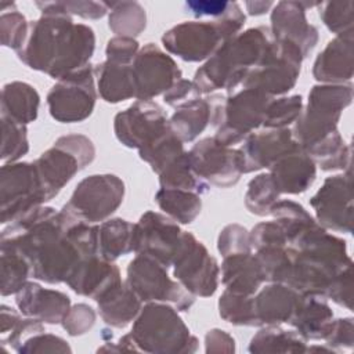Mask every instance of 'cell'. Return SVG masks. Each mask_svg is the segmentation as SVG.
Segmentation results:
<instances>
[{
	"instance_id": "6da1fadb",
	"label": "cell",
	"mask_w": 354,
	"mask_h": 354,
	"mask_svg": "<svg viewBox=\"0 0 354 354\" xmlns=\"http://www.w3.org/2000/svg\"><path fill=\"white\" fill-rule=\"evenodd\" d=\"M41 17L29 22L24 47L17 51L22 64L53 79L90 65L95 50V33L84 24H76L57 1H36Z\"/></svg>"
},
{
	"instance_id": "7a4b0ae2",
	"label": "cell",
	"mask_w": 354,
	"mask_h": 354,
	"mask_svg": "<svg viewBox=\"0 0 354 354\" xmlns=\"http://www.w3.org/2000/svg\"><path fill=\"white\" fill-rule=\"evenodd\" d=\"M0 241L15 245L30 261L32 277L46 283L66 282L83 259L69 238L61 212L37 206L10 223Z\"/></svg>"
},
{
	"instance_id": "3957f363",
	"label": "cell",
	"mask_w": 354,
	"mask_h": 354,
	"mask_svg": "<svg viewBox=\"0 0 354 354\" xmlns=\"http://www.w3.org/2000/svg\"><path fill=\"white\" fill-rule=\"evenodd\" d=\"M292 266L286 285L303 296L326 299L332 279L348 264L347 242L318 223L289 243Z\"/></svg>"
},
{
	"instance_id": "277c9868",
	"label": "cell",
	"mask_w": 354,
	"mask_h": 354,
	"mask_svg": "<svg viewBox=\"0 0 354 354\" xmlns=\"http://www.w3.org/2000/svg\"><path fill=\"white\" fill-rule=\"evenodd\" d=\"M272 36L268 26H256L225 40L217 51L196 69L194 83L201 94L227 90L230 94L242 86L250 69L263 59Z\"/></svg>"
},
{
	"instance_id": "5b68a950",
	"label": "cell",
	"mask_w": 354,
	"mask_h": 354,
	"mask_svg": "<svg viewBox=\"0 0 354 354\" xmlns=\"http://www.w3.org/2000/svg\"><path fill=\"white\" fill-rule=\"evenodd\" d=\"M246 17L236 1H230L227 11L212 21H185L174 25L162 36L167 53L185 62L209 59L217 48L232 36L238 35Z\"/></svg>"
},
{
	"instance_id": "8992f818",
	"label": "cell",
	"mask_w": 354,
	"mask_h": 354,
	"mask_svg": "<svg viewBox=\"0 0 354 354\" xmlns=\"http://www.w3.org/2000/svg\"><path fill=\"white\" fill-rule=\"evenodd\" d=\"M130 336L138 351L151 354H191L199 346L178 310L162 301H149L141 307Z\"/></svg>"
},
{
	"instance_id": "52a82bcc",
	"label": "cell",
	"mask_w": 354,
	"mask_h": 354,
	"mask_svg": "<svg viewBox=\"0 0 354 354\" xmlns=\"http://www.w3.org/2000/svg\"><path fill=\"white\" fill-rule=\"evenodd\" d=\"M353 101V84H315L308 101L293 123L292 136L303 151L337 130L343 111Z\"/></svg>"
},
{
	"instance_id": "ba28073f",
	"label": "cell",
	"mask_w": 354,
	"mask_h": 354,
	"mask_svg": "<svg viewBox=\"0 0 354 354\" xmlns=\"http://www.w3.org/2000/svg\"><path fill=\"white\" fill-rule=\"evenodd\" d=\"M95 158L93 141L83 134H66L55 140L35 162V169L41 184L46 201H51Z\"/></svg>"
},
{
	"instance_id": "9c48e42d",
	"label": "cell",
	"mask_w": 354,
	"mask_h": 354,
	"mask_svg": "<svg viewBox=\"0 0 354 354\" xmlns=\"http://www.w3.org/2000/svg\"><path fill=\"white\" fill-rule=\"evenodd\" d=\"M303 59L297 46L272 39L260 64L246 75L242 87L259 90L272 98L283 95L296 86Z\"/></svg>"
},
{
	"instance_id": "30bf717a",
	"label": "cell",
	"mask_w": 354,
	"mask_h": 354,
	"mask_svg": "<svg viewBox=\"0 0 354 354\" xmlns=\"http://www.w3.org/2000/svg\"><path fill=\"white\" fill-rule=\"evenodd\" d=\"M126 283L142 303H171L178 311H189L195 296L167 274V267L153 257L136 254L127 266Z\"/></svg>"
},
{
	"instance_id": "8fae6325",
	"label": "cell",
	"mask_w": 354,
	"mask_h": 354,
	"mask_svg": "<svg viewBox=\"0 0 354 354\" xmlns=\"http://www.w3.org/2000/svg\"><path fill=\"white\" fill-rule=\"evenodd\" d=\"M124 192V183L116 174H91L75 187L62 207L77 220L102 223L120 207Z\"/></svg>"
},
{
	"instance_id": "7c38bea8",
	"label": "cell",
	"mask_w": 354,
	"mask_h": 354,
	"mask_svg": "<svg viewBox=\"0 0 354 354\" xmlns=\"http://www.w3.org/2000/svg\"><path fill=\"white\" fill-rule=\"evenodd\" d=\"M171 267L174 278L195 297H210L216 293L220 266L194 234L188 231L181 232Z\"/></svg>"
},
{
	"instance_id": "4fadbf2b",
	"label": "cell",
	"mask_w": 354,
	"mask_h": 354,
	"mask_svg": "<svg viewBox=\"0 0 354 354\" xmlns=\"http://www.w3.org/2000/svg\"><path fill=\"white\" fill-rule=\"evenodd\" d=\"M46 101L51 118L59 123L86 120L97 102L94 68L87 65L57 80Z\"/></svg>"
},
{
	"instance_id": "5bb4252c",
	"label": "cell",
	"mask_w": 354,
	"mask_h": 354,
	"mask_svg": "<svg viewBox=\"0 0 354 354\" xmlns=\"http://www.w3.org/2000/svg\"><path fill=\"white\" fill-rule=\"evenodd\" d=\"M272 97L254 90L243 88L225 97L214 138L232 147L243 141L263 124L264 112Z\"/></svg>"
},
{
	"instance_id": "9a60e30c",
	"label": "cell",
	"mask_w": 354,
	"mask_h": 354,
	"mask_svg": "<svg viewBox=\"0 0 354 354\" xmlns=\"http://www.w3.org/2000/svg\"><path fill=\"white\" fill-rule=\"evenodd\" d=\"M33 162L4 163L0 170V223H12L46 203Z\"/></svg>"
},
{
	"instance_id": "2e32d148",
	"label": "cell",
	"mask_w": 354,
	"mask_h": 354,
	"mask_svg": "<svg viewBox=\"0 0 354 354\" xmlns=\"http://www.w3.org/2000/svg\"><path fill=\"white\" fill-rule=\"evenodd\" d=\"M192 171L206 184L218 188L235 185L245 174L243 155L239 148L227 147L214 137L199 140L188 151Z\"/></svg>"
},
{
	"instance_id": "e0dca14e",
	"label": "cell",
	"mask_w": 354,
	"mask_h": 354,
	"mask_svg": "<svg viewBox=\"0 0 354 354\" xmlns=\"http://www.w3.org/2000/svg\"><path fill=\"white\" fill-rule=\"evenodd\" d=\"M131 68L136 98L142 101L165 94L176 82L183 79L177 62L153 43H147L140 48Z\"/></svg>"
},
{
	"instance_id": "ac0fdd59",
	"label": "cell",
	"mask_w": 354,
	"mask_h": 354,
	"mask_svg": "<svg viewBox=\"0 0 354 354\" xmlns=\"http://www.w3.org/2000/svg\"><path fill=\"white\" fill-rule=\"evenodd\" d=\"M317 223L325 230L350 234L353 230L351 171L325 178L321 188L310 199Z\"/></svg>"
},
{
	"instance_id": "d6986e66",
	"label": "cell",
	"mask_w": 354,
	"mask_h": 354,
	"mask_svg": "<svg viewBox=\"0 0 354 354\" xmlns=\"http://www.w3.org/2000/svg\"><path fill=\"white\" fill-rule=\"evenodd\" d=\"M167 129L169 119L163 108L152 100H137L113 119L115 136L127 148L140 149Z\"/></svg>"
},
{
	"instance_id": "ffe728a7",
	"label": "cell",
	"mask_w": 354,
	"mask_h": 354,
	"mask_svg": "<svg viewBox=\"0 0 354 354\" xmlns=\"http://www.w3.org/2000/svg\"><path fill=\"white\" fill-rule=\"evenodd\" d=\"M181 232L183 230L169 216L145 212L134 224L133 252L153 257L169 268L180 245Z\"/></svg>"
},
{
	"instance_id": "44dd1931",
	"label": "cell",
	"mask_w": 354,
	"mask_h": 354,
	"mask_svg": "<svg viewBox=\"0 0 354 354\" xmlns=\"http://www.w3.org/2000/svg\"><path fill=\"white\" fill-rule=\"evenodd\" d=\"M319 3L308 1H279L271 10L270 32L272 39L290 41L299 47L306 58L317 46L319 35L318 29L307 21L306 11Z\"/></svg>"
},
{
	"instance_id": "7402d4cb",
	"label": "cell",
	"mask_w": 354,
	"mask_h": 354,
	"mask_svg": "<svg viewBox=\"0 0 354 354\" xmlns=\"http://www.w3.org/2000/svg\"><path fill=\"white\" fill-rule=\"evenodd\" d=\"M299 147L292 136V130L288 127L253 131L243 140L239 148L243 155L245 173L270 169L278 159Z\"/></svg>"
},
{
	"instance_id": "603a6c76",
	"label": "cell",
	"mask_w": 354,
	"mask_h": 354,
	"mask_svg": "<svg viewBox=\"0 0 354 354\" xmlns=\"http://www.w3.org/2000/svg\"><path fill=\"white\" fill-rule=\"evenodd\" d=\"M15 304L24 317H30L43 324H61L71 308V297L59 290L43 288L28 281L17 293Z\"/></svg>"
},
{
	"instance_id": "cb8c5ba5",
	"label": "cell",
	"mask_w": 354,
	"mask_h": 354,
	"mask_svg": "<svg viewBox=\"0 0 354 354\" xmlns=\"http://www.w3.org/2000/svg\"><path fill=\"white\" fill-rule=\"evenodd\" d=\"M224 100L221 95H210L180 105L169 119L170 130L183 142L194 141L209 124H217Z\"/></svg>"
},
{
	"instance_id": "d4e9b609",
	"label": "cell",
	"mask_w": 354,
	"mask_h": 354,
	"mask_svg": "<svg viewBox=\"0 0 354 354\" xmlns=\"http://www.w3.org/2000/svg\"><path fill=\"white\" fill-rule=\"evenodd\" d=\"M120 282L122 278L118 266L113 261L95 254L82 259L65 283L75 293L97 300L101 295Z\"/></svg>"
},
{
	"instance_id": "484cf974",
	"label": "cell",
	"mask_w": 354,
	"mask_h": 354,
	"mask_svg": "<svg viewBox=\"0 0 354 354\" xmlns=\"http://www.w3.org/2000/svg\"><path fill=\"white\" fill-rule=\"evenodd\" d=\"M353 32L335 36L317 55L313 76L324 84H344L353 77Z\"/></svg>"
},
{
	"instance_id": "4316f807",
	"label": "cell",
	"mask_w": 354,
	"mask_h": 354,
	"mask_svg": "<svg viewBox=\"0 0 354 354\" xmlns=\"http://www.w3.org/2000/svg\"><path fill=\"white\" fill-rule=\"evenodd\" d=\"M301 295L282 282H270L253 295L257 326L289 324Z\"/></svg>"
},
{
	"instance_id": "83f0119b",
	"label": "cell",
	"mask_w": 354,
	"mask_h": 354,
	"mask_svg": "<svg viewBox=\"0 0 354 354\" xmlns=\"http://www.w3.org/2000/svg\"><path fill=\"white\" fill-rule=\"evenodd\" d=\"M268 170L279 194H303L317 177V165L301 147L283 155Z\"/></svg>"
},
{
	"instance_id": "f1b7e54d",
	"label": "cell",
	"mask_w": 354,
	"mask_h": 354,
	"mask_svg": "<svg viewBox=\"0 0 354 354\" xmlns=\"http://www.w3.org/2000/svg\"><path fill=\"white\" fill-rule=\"evenodd\" d=\"M221 282L232 293L253 296L266 279L254 253L246 252L223 257Z\"/></svg>"
},
{
	"instance_id": "f546056e",
	"label": "cell",
	"mask_w": 354,
	"mask_h": 354,
	"mask_svg": "<svg viewBox=\"0 0 354 354\" xmlns=\"http://www.w3.org/2000/svg\"><path fill=\"white\" fill-rule=\"evenodd\" d=\"M289 324L306 340H324L333 324V311L325 297L303 296Z\"/></svg>"
},
{
	"instance_id": "4dcf8cb0",
	"label": "cell",
	"mask_w": 354,
	"mask_h": 354,
	"mask_svg": "<svg viewBox=\"0 0 354 354\" xmlns=\"http://www.w3.org/2000/svg\"><path fill=\"white\" fill-rule=\"evenodd\" d=\"M95 301L102 321L118 329L130 325L142 307V301L126 282L115 285Z\"/></svg>"
},
{
	"instance_id": "1f68e13d",
	"label": "cell",
	"mask_w": 354,
	"mask_h": 354,
	"mask_svg": "<svg viewBox=\"0 0 354 354\" xmlns=\"http://www.w3.org/2000/svg\"><path fill=\"white\" fill-rule=\"evenodd\" d=\"M131 65L105 59L94 66L97 90L105 102L118 104L133 97L136 98Z\"/></svg>"
},
{
	"instance_id": "d6a6232c",
	"label": "cell",
	"mask_w": 354,
	"mask_h": 354,
	"mask_svg": "<svg viewBox=\"0 0 354 354\" xmlns=\"http://www.w3.org/2000/svg\"><path fill=\"white\" fill-rule=\"evenodd\" d=\"M40 106L37 90L25 82H10L1 88V116L28 124L36 120Z\"/></svg>"
},
{
	"instance_id": "836d02e7",
	"label": "cell",
	"mask_w": 354,
	"mask_h": 354,
	"mask_svg": "<svg viewBox=\"0 0 354 354\" xmlns=\"http://www.w3.org/2000/svg\"><path fill=\"white\" fill-rule=\"evenodd\" d=\"M134 224L120 218H108L98 225V254L115 261L133 252Z\"/></svg>"
},
{
	"instance_id": "e575fe53",
	"label": "cell",
	"mask_w": 354,
	"mask_h": 354,
	"mask_svg": "<svg viewBox=\"0 0 354 354\" xmlns=\"http://www.w3.org/2000/svg\"><path fill=\"white\" fill-rule=\"evenodd\" d=\"M252 354L268 353H306L307 342L296 332L281 328V325H264L248 346Z\"/></svg>"
},
{
	"instance_id": "d590c367",
	"label": "cell",
	"mask_w": 354,
	"mask_h": 354,
	"mask_svg": "<svg viewBox=\"0 0 354 354\" xmlns=\"http://www.w3.org/2000/svg\"><path fill=\"white\" fill-rule=\"evenodd\" d=\"M0 293L15 295L32 277V264L28 257L12 243L0 241Z\"/></svg>"
},
{
	"instance_id": "8d00e7d4",
	"label": "cell",
	"mask_w": 354,
	"mask_h": 354,
	"mask_svg": "<svg viewBox=\"0 0 354 354\" xmlns=\"http://www.w3.org/2000/svg\"><path fill=\"white\" fill-rule=\"evenodd\" d=\"M155 202L166 216L181 224H191L202 210L201 195L187 189L159 188Z\"/></svg>"
},
{
	"instance_id": "74e56055",
	"label": "cell",
	"mask_w": 354,
	"mask_h": 354,
	"mask_svg": "<svg viewBox=\"0 0 354 354\" xmlns=\"http://www.w3.org/2000/svg\"><path fill=\"white\" fill-rule=\"evenodd\" d=\"M109 8L108 26L122 37L136 39L147 26L145 8L137 1H106Z\"/></svg>"
},
{
	"instance_id": "f35d334b",
	"label": "cell",
	"mask_w": 354,
	"mask_h": 354,
	"mask_svg": "<svg viewBox=\"0 0 354 354\" xmlns=\"http://www.w3.org/2000/svg\"><path fill=\"white\" fill-rule=\"evenodd\" d=\"M185 153L184 142L170 130V127L153 141L138 149L140 158L147 162L156 174L177 162Z\"/></svg>"
},
{
	"instance_id": "ab89813d",
	"label": "cell",
	"mask_w": 354,
	"mask_h": 354,
	"mask_svg": "<svg viewBox=\"0 0 354 354\" xmlns=\"http://www.w3.org/2000/svg\"><path fill=\"white\" fill-rule=\"evenodd\" d=\"M324 171L346 170L350 167V147L339 130L326 136L304 151Z\"/></svg>"
},
{
	"instance_id": "60d3db41",
	"label": "cell",
	"mask_w": 354,
	"mask_h": 354,
	"mask_svg": "<svg viewBox=\"0 0 354 354\" xmlns=\"http://www.w3.org/2000/svg\"><path fill=\"white\" fill-rule=\"evenodd\" d=\"M44 332L41 321L30 317L22 318L21 314L10 306L0 307V342L10 344L17 350L28 337Z\"/></svg>"
},
{
	"instance_id": "b9f144b4",
	"label": "cell",
	"mask_w": 354,
	"mask_h": 354,
	"mask_svg": "<svg viewBox=\"0 0 354 354\" xmlns=\"http://www.w3.org/2000/svg\"><path fill=\"white\" fill-rule=\"evenodd\" d=\"M270 214L286 234L288 245L317 224V220L300 203L292 199H278Z\"/></svg>"
},
{
	"instance_id": "7bdbcfd3",
	"label": "cell",
	"mask_w": 354,
	"mask_h": 354,
	"mask_svg": "<svg viewBox=\"0 0 354 354\" xmlns=\"http://www.w3.org/2000/svg\"><path fill=\"white\" fill-rule=\"evenodd\" d=\"M279 192L270 173H260L252 178L245 192V206L249 213L264 217L271 213L272 206L279 199Z\"/></svg>"
},
{
	"instance_id": "ee69618b",
	"label": "cell",
	"mask_w": 354,
	"mask_h": 354,
	"mask_svg": "<svg viewBox=\"0 0 354 354\" xmlns=\"http://www.w3.org/2000/svg\"><path fill=\"white\" fill-rule=\"evenodd\" d=\"M254 256L261 267L266 282L286 283L292 266L289 245H267L256 249Z\"/></svg>"
},
{
	"instance_id": "f6af8a7d",
	"label": "cell",
	"mask_w": 354,
	"mask_h": 354,
	"mask_svg": "<svg viewBox=\"0 0 354 354\" xmlns=\"http://www.w3.org/2000/svg\"><path fill=\"white\" fill-rule=\"evenodd\" d=\"M160 188H171V189H187L194 191L199 195L209 191V184L202 181L191 169L188 151L180 158L177 162L166 167L163 171L158 174Z\"/></svg>"
},
{
	"instance_id": "bcb514c9",
	"label": "cell",
	"mask_w": 354,
	"mask_h": 354,
	"mask_svg": "<svg viewBox=\"0 0 354 354\" xmlns=\"http://www.w3.org/2000/svg\"><path fill=\"white\" fill-rule=\"evenodd\" d=\"M220 317L236 326H257L253 311V296L224 290L218 299Z\"/></svg>"
},
{
	"instance_id": "7dc6e473",
	"label": "cell",
	"mask_w": 354,
	"mask_h": 354,
	"mask_svg": "<svg viewBox=\"0 0 354 354\" xmlns=\"http://www.w3.org/2000/svg\"><path fill=\"white\" fill-rule=\"evenodd\" d=\"M303 108V98L300 94L271 98L266 108L261 126L264 129H286L296 122Z\"/></svg>"
},
{
	"instance_id": "c3c4849f",
	"label": "cell",
	"mask_w": 354,
	"mask_h": 354,
	"mask_svg": "<svg viewBox=\"0 0 354 354\" xmlns=\"http://www.w3.org/2000/svg\"><path fill=\"white\" fill-rule=\"evenodd\" d=\"M28 151L26 126L1 116V160L4 163L18 162Z\"/></svg>"
},
{
	"instance_id": "681fc988",
	"label": "cell",
	"mask_w": 354,
	"mask_h": 354,
	"mask_svg": "<svg viewBox=\"0 0 354 354\" xmlns=\"http://www.w3.org/2000/svg\"><path fill=\"white\" fill-rule=\"evenodd\" d=\"M319 17L324 25L336 36L347 32H353V11L354 3L351 0L344 1H321Z\"/></svg>"
},
{
	"instance_id": "f907efd6",
	"label": "cell",
	"mask_w": 354,
	"mask_h": 354,
	"mask_svg": "<svg viewBox=\"0 0 354 354\" xmlns=\"http://www.w3.org/2000/svg\"><path fill=\"white\" fill-rule=\"evenodd\" d=\"M28 33H29V22L17 8L1 12L0 40L4 47L11 48L15 53L19 51L26 41Z\"/></svg>"
},
{
	"instance_id": "816d5d0a",
	"label": "cell",
	"mask_w": 354,
	"mask_h": 354,
	"mask_svg": "<svg viewBox=\"0 0 354 354\" xmlns=\"http://www.w3.org/2000/svg\"><path fill=\"white\" fill-rule=\"evenodd\" d=\"M217 250L223 257L235 253L253 252L249 231L243 225L235 223L225 225L218 234Z\"/></svg>"
},
{
	"instance_id": "f5cc1de1",
	"label": "cell",
	"mask_w": 354,
	"mask_h": 354,
	"mask_svg": "<svg viewBox=\"0 0 354 354\" xmlns=\"http://www.w3.org/2000/svg\"><path fill=\"white\" fill-rule=\"evenodd\" d=\"M95 319L97 314L91 306L86 303H77L75 306H71L61 325L69 336L75 337L87 333L94 326Z\"/></svg>"
},
{
	"instance_id": "db71d44e",
	"label": "cell",
	"mask_w": 354,
	"mask_h": 354,
	"mask_svg": "<svg viewBox=\"0 0 354 354\" xmlns=\"http://www.w3.org/2000/svg\"><path fill=\"white\" fill-rule=\"evenodd\" d=\"M46 332V330H44ZM36 333L28 337L15 351L21 354H44V353H72L68 342L51 333Z\"/></svg>"
},
{
	"instance_id": "11a10c76",
	"label": "cell",
	"mask_w": 354,
	"mask_h": 354,
	"mask_svg": "<svg viewBox=\"0 0 354 354\" xmlns=\"http://www.w3.org/2000/svg\"><path fill=\"white\" fill-rule=\"evenodd\" d=\"M326 297L347 310L353 308V264L344 267L332 279Z\"/></svg>"
},
{
	"instance_id": "9f6ffc18",
	"label": "cell",
	"mask_w": 354,
	"mask_h": 354,
	"mask_svg": "<svg viewBox=\"0 0 354 354\" xmlns=\"http://www.w3.org/2000/svg\"><path fill=\"white\" fill-rule=\"evenodd\" d=\"M249 236L253 250L267 245H288L286 234L275 220L256 224L249 231Z\"/></svg>"
},
{
	"instance_id": "6f0895ef",
	"label": "cell",
	"mask_w": 354,
	"mask_h": 354,
	"mask_svg": "<svg viewBox=\"0 0 354 354\" xmlns=\"http://www.w3.org/2000/svg\"><path fill=\"white\" fill-rule=\"evenodd\" d=\"M326 346L335 353L340 350H351L354 346V322L351 317L333 319L332 328L324 339Z\"/></svg>"
},
{
	"instance_id": "680465c9",
	"label": "cell",
	"mask_w": 354,
	"mask_h": 354,
	"mask_svg": "<svg viewBox=\"0 0 354 354\" xmlns=\"http://www.w3.org/2000/svg\"><path fill=\"white\" fill-rule=\"evenodd\" d=\"M140 51V44L136 39L115 36L111 37L105 47V55L108 61L131 65L136 55Z\"/></svg>"
},
{
	"instance_id": "91938a15",
	"label": "cell",
	"mask_w": 354,
	"mask_h": 354,
	"mask_svg": "<svg viewBox=\"0 0 354 354\" xmlns=\"http://www.w3.org/2000/svg\"><path fill=\"white\" fill-rule=\"evenodd\" d=\"M57 4L66 14L77 15L83 19H100L109 11L106 1L66 0V1H57Z\"/></svg>"
},
{
	"instance_id": "94428289",
	"label": "cell",
	"mask_w": 354,
	"mask_h": 354,
	"mask_svg": "<svg viewBox=\"0 0 354 354\" xmlns=\"http://www.w3.org/2000/svg\"><path fill=\"white\" fill-rule=\"evenodd\" d=\"M201 95L202 94L199 93L198 87L195 86V83L192 80L180 79L163 94V101L173 108H178L180 105H183L185 102L199 98Z\"/></svg>"
},
{
	"instance_id": "6125c7cd",
	"label": "cell",
	"mask_w": 354,
	"mask_h": 354,
	"mask_svg": "<svg viewBox=\"0 0 354 354\" xmlns=\"http://www.w3.org/2000/svg\"><path fill=\"white\" fill-rule=\"evenodd\" d=\"M234 337L223 329L213 328L205 335V353L206 354H231L235 353Z\"/></svg>"
},
{
	"instance_id": "be15d7a7",
	"label": "cell",
	"mask_w": 354,
	"mask_h": 354,
	"mask_svg": "<svg viewBox=\"0 0 354 354\" xmlns=\"http://www.w3.org/2000/svg\"><path fill=\"white\" fill-rule=\"evenodd\" d=\"M230 1H220V0H195V1H187L184 4L187 12L192 14L194 17H221L227 8Z\"/></svg>"
},
{
	"instance_id": "e7e4bbea",
	"label": "cell",
	"mask_w": 354,
	"mask_h": 354,
	"mask_svg": "<svg viewBox=\"0 0 354 354\" xmlns=\"http://www.w3.org/2000/svg\"><path fill=\"white\" fill-rule=\"evenodd\" d=\"M245 7H246V11L249 15H263L266 12H268L272 7H274V3L272 1H263V0H259V1H246L245 3Z\"/></svg>"
}]
</instances>
